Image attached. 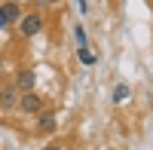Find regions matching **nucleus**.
I'll return each instance as SVG.
<instances>
[{"label":"nucleus","instance_id":"nucleus-1","mask_svg":"<svg viewBox=\"0 0 153 150\" xmlns=\"http://www.w3.org/2000/svg\"><path fill=\"white\" fill-rule=\"evenodd\" d=\"M19 107L25 110V114H43V107H46V98H40L37 92H25L19 98Z\"/></svg>","mask_w":153,"mask_h":150},{"label":"nucleus","instance_id":"nucleus-2","mask_svg":"<svg viewBox=\"0 0 153 150\" xmlns=\"http://www.w3.org/2000/svg\"><path fill=\"white\" fill-rule=\"evenodd\" d=\"M19 98H22L19 89L9 83V86H3V89H0V107H3V110H12V107L19 104Z\"/></svg>","mask_w":153,"mask_h":150},{"label":"nucleus","instance_id":"nucleus-3","mask_svg":"<svg viewBox=\"0 0 153 150\" xmlns=\"http://www.w3.org/2000/svg\"><path fill=\"white\" fill-rule=\"evenodd\" d=\"M40 28H43V19L40 16H28V19H25L22 22V37H37V34H40Z\"/></svg>","mask_w":153,"mask_h":150},{"label":"nucleus","instance_id":"nucleus-4","mask_svg":"<svg viewBox=\"0 0 153 150\" xmlns=\"http://www.w3.org/2000/svg\"><path fill=\"white\" fill-rule=\"evenodd\" d=\"M34 80H37V74H34V71H22V74H19V80L12 83V86H16L19 92H34Z\"/></svg>","mask_w":153,"mask_h":150},{"label":"nucleus","instance_id":"nucleus-5","mask_svg":"<svg viewBox=\"0 0 153 150\" xmlns=\"http://www.w3.org/2000/svg\"><path fill=\"white\" fill-rule=\"evenodd\" d=\"M55 126H58L55 114H37V129H40L43 135H52V132H55Z\"/></svg>","mask_w":153,"mask_h":150},{"label":"nucleus","instance_id":"nucleus-6","mask_svg":"<svg viewBox=\"0 0 153 150\" xmlns=\"http://www.w3.org/2000/svg\"><path fill=\"white\" fill-rule=\"evenodd\" d=\"M76 58H80L83 65H95V61H98V55H95L89 46H80V49H76Z\"/></svg>","mask_w":153,"mask_h":150},{"label":"nucleus","instance_id":"nucleus-7","mask_svg":"<svg viewBox=\"0 0 153 150\" xmlns=\"http://www.w3.org/2000/svg\"><path fill=\"white\" fill-rule=\"evenodd\" d=\"M126 98H129V86H126V83H120L117 89H113V101H126Z\"/></svg>","mask_w":153,"mask_h":150},{"label":"nucleus","instance_id":"nucleus-8","mask_svg":"<svg viewBox=\"0 0 153 150\" xmlns=\"http://www.w3.org/2000/svg\"><path fill=\"white\" fill-rule=\"evenodd\" d=\"M3 12H6V19L12 22V19H19V3H12V0H9V3L3 6Z\"/></svg>","mask_w":153,"mask_h":150},{"label":"nucleus","instance_id":"nucleus-9","mask_svg":"<svg viewBox=\"0 0 153 150\" xmlns=\"http://www.w3.org/2000/svg\"><path fill=\"white\" fill-rule=\"evenodd\" d=\"M74 34H76V40H80V46H86V31L80 28V25H76V31H74Z\"/></svg>","mask_w":153,"mask_h":150},{"label":"nucleus","instance_id":"nucleus-10","mask_svg":"<svg viewBox=\"0 0 153 150\" xmlns=\"http://www.w3.org/2000/svg\"><path fill=\"white\" fill-rule=\"evenodd\" d=\"M0 28H9V19H6V12H3V6H0Z\"/></svg>","mask_w":153,"mask_h":150},{"label":"nucleus","instance_id":"nucleus-11","mask_svg":"<svg viewBox=\"0 0 153 150\" xmlns=\"http://www.w3.org/2000/svg\"><path fill=\"white\" fill-rule=\"evenodd\" d=\"M43 150H65V147H58V144H46Z\"/></svg>","mask_w":153,"mask_h":150},{"label":"nucleus","instance_id":"nucleus-12","mask_svg":"<svg viewBox=\"0 0 153 150\" xmlns=\"http://www.w3.org/2000/svg\"><path fill=\"white\" fill-rule=\"evenodd\" d=\"M49 3H58V0H49Z\"/></svg>","mask_w":153,"mask_h":150}]
</instances>
